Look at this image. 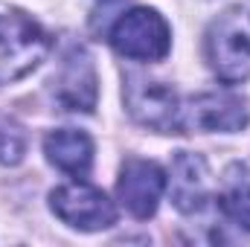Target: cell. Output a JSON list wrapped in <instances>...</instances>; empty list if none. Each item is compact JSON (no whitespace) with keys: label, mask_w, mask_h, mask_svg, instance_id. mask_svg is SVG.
I'll return each instance as SVG.
<instances>
[{"label":"cell","mask_w":250,"mask_h":247,"mask_svg":"<svg viewBox=\"0 0 250 247\" xmlns=\"http://www.w3.org/2000/svg\"><path fill=\"white\" fill-rule=\"evenodd\" d=\"M50 50L47 32L23 15H0V84L32 73Z\"/></svg>","instance_id":"cell-1"},{"label":"cell","mask_w":250,"mask_h":247,"mask_svg":"<svg viewBox=\"0 0 250 247\" xmlns=\"http://www.w3.org/2000/svg\"><path fill=\"white\" fill-rule=\"evenodd\" d=\"M111 44L125 59L160 62L172 47V32L160 12H154L148 6H137L114 23Z\"/></svg>","instance_id":"cell-2"},{"label":"cell","mask_w":250,"mask_h":247,"mask_svg":"<svg viewBox=\"0 0 250 247\" xmlns=\"http://www.w3.org/2000/svg\"><path fill=\"white\" fill-rule=\"evenodd\" d=\"M50 209L62 218L67 227L73 230H84V233H96V230H108L117 221V206L114 201L90 184H67L50 192Z\"/></svg>","instance_id":"cell-3"},{"label":"cell","mask_w":250,"mask_h":247,"mask_svg":"<svg viewBox=\"0 0 250 247\" xmlns=\"http://www.w3.org/2000/svg\"><path fill=\"white\" fill-rule=\"evenodd\" d=\"M125 108L137 123L151 128V131H160V134H178L181 131V99L163 82L128 76Z\"/></svg>","instance_id":"cell-4"},{"label":"cell","mask_w":250,"mask_h":247,"mask_svg":"<svg viewBox=\"0 0 250 247\" xmlns=\"http://www.w3.org/2000/svg\"><path fill=\"white\" fill-rule=\"evenodd\" d=\"M250 123V105L245 96L218 90V93H201L181 105V131H242Z\"/></svg>","instance_id":"cell-5"},{"label":"cell","mask_w":250,"mask_h":247,"mask_svg":"<svg viewBox=\"0 0 250 247\" xmlns=\"http://www.w3.org/2000/svg\"><path fill=\"white\" fill-rule=\"evenodd\" d=\"M166 192V172L154 160H128L120 172L117 195L134 218H151Z\"/></svg>","instance_id":"cell-6"},{"label":"cell","mask_w":250,"mask_h":247,"mask_svg":"<svg viewBox=\"0 0 250 247\" xmlns=\"http://www.w3.org/2000/svg\"><path fill=\"white\" fill-rule=\"evenodd\" d=\"M207 62L224 84L250 79V35L233 23H215L207 35Z\"/></svg>","instance_id":"cell-7"},{"label":"cell","mask_w":250,"mask_h":247,"mask_svg":"<svg viewBox=\"0 0 250 247\" xmlns=\"http://www.w3.org/2000/svg\"><path fill=\"white\" fill-rule=\"evenodd\" d=\"M96 70L90 56L82 47H73L64 64L59 70V76L53 79V96L64 111H93L96 108Z\"/></svg>","instance_id":"cell-8"},{"label":"cell","mask_w":250,"mask_h":247,"mask_svg":"<svg viewBox=\"0 0 250 247\" xmlns=\"http://www.w3.org/2000/svg\"><path fill=\"white\" fill-rule=\"evenodd\" d=\"M169 195L181 212H201L209 201V169L201 154L175 151L172 172H169Z\"/></svg>","instance_id":"cell-9"},{"label":"cell","mask_w":250,"mask_h":247,"mask_svg":"<svg viewBox=\"0 0 250 247\" xmlns=\"http://www.w3.org/2000/svg\"><path fill=\"white\" fill-rule=\"evenodd\" d=\"M44 154L64 175L84 178L93 166V140L84 131L59 128V131H50L44 137Z\"/></svg>","instance_id":"cell-10"},{"label":"cell","mask_w":250,"mask_h":247,"mask_svg":"<svg viewBox=\"0 0 250 247\" xmlns=\"http://www.w3.org/2000/svg\"><path fill=\"white\" fill-rule=\"evenodd\" d=\"M26 154V131L15 120L0 117V163L3 166H18Z\"/></svg>","instance_id":"cell-11"},{"label":"cell","mask_w":250,"mask_h":247,"mask_svg":"<svg viewBox=\"0 0 250 247\" xmlns=\"http://www.w3.org/2000/svg\"><path fill=\"white\" fill-rule=\"evenodd\" d=\"M218 206H221V212H224L233 224H239L242 230L250 233V184L227 189V192L218 198Z\"/></svg>","instance_id":"cell-12"}]
</instances>
